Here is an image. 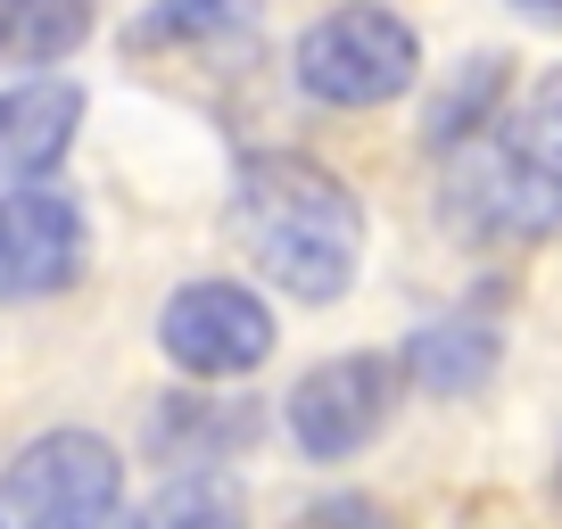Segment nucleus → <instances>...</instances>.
I'll return each instance as SVG.
<instances>
[{
  "instance_id": "f257e3e1",
  "label": "nucleus",
  "mask_w": 562,
  "mask_h": 529,
  "mask_svg": "<svg viewBox=\"0 0 562 529\" xmlns=\"http://www.w3.org/2000/svg\"><path fill=\"white\" fill-rule=\"evenodd\" d=\"M232 232H240L248 264H257L273 290L306 306L348 299L356 264H364V207L356 191L315 158H290V149H265L240 166L232 182Z\"/></svg>"
},
{
  "instance_id": "f03ea898",
  "label": "nucleus",
  "mask_w": 562,
  "mask_h": 529,
  "mask_svg": "<svg viewBox=\"0 0 562 529\" xmlns=\"http://www.w3.org/2000/svg\"><path fill=\"white\" fill-rule=\"evenodd\" d=\"M414 75H422V42L381 0H348L299 34V83L323 108H381L414 91Z\"/></svg>"
},
{
  "instance_id": "7ed1b4c3",
  "label": "nucleus",
  "mask_w": 562,
  "mask_h": 529,
  "mask_svg": "<svg viewBox=\"0 0 562 529\" xmlns=\"http://www.w3.org/2000/svg\"><path fill=\"white\" fill-rule=\"evenodd\" d=\"M397 372L405 364H389V356H331V364H315L290 389V439H299V455H315V463L364 455L389 430Z\"/></svg>"
},
{
  "instance_id": "20e7f679",
  "label": "nucleus",
  "mask_w": 562,
  "mask_h": 529,
  "mask_svg": "<svg viewBox=\"0 0 562 529\" xmlns=\"http://www.w3.org/2000/svg\"><path fill=\"white\" fill-rule=\"evenodd\" d=\"M158 348L191 381H240V372H257L273 356V315L240 282H182L158 315Z\"/></svg>"
},
{
  "instance_id": "39448f33",
  "label": "nucleus",
  "mask_w": 562,
  "mask_h": 529,
  "mask_svg": "<svg viewBox=\"0 0 562 529\" xmlns=\"http://www.w3.org/2000/svg\"><path fill=\"white\" fill-rule=\"evenodd\" d=\"M447 224L463 240H488V248H521L562 232V182L546 166H529L521 149H472L447 182Z\"/></svg>"
},
{
  "instance_id": "423d86ee",
  "label": "nucleus",
  "mask_w": 562,
  "mask_h": 529,
  "mask_svg": "<svg viewBox=\"0 0 562 529\" xmlns=\"http://www.w3.org/2000/svg\"><path fill=\"white\" fill-rule=\"evenodd\" d=\"M83 248H91V232L67 191H50V182L9 191L0 199V306L67 290L83 273Z\"/></svg>"
},
{
  "instance_id": "0eeeda50",
  "label": "nucleus",
  "mask_w": 562,
  "mask_h": 529,
  "mask_svg": "<svg viewBox=\"0 0 562 529\" xmlns=\"http://www.w3.org/2000/svg\"><path fill=\"white\" fill-rule=\"evenodd\" d=\"M116 447L91 439V430H50V439H34L18 463H9V480H0V513L9 521H25V513L42 505H67V496H116Z\"/></svg>"
},
{
  "instance_id": "6e6552de",
  "label": "nucleus",
  "mask_w": 562,
  "mask_h": 529,
  "mask_svg": "<svg viewBox=\"0 0 562 529\" xmlns=\"http://www.w3.org/2000/svg\"><path fill=\"white\" fill-rule=\"evenodd\" d=\"M75 124H83V91L75 83H18L0 91V175H50L58 158H67Z\"/></svg>"
},
{
  "instance_id": "1a4fd4ad",
  "label": "nucleus",
  "mask_w": 562,
  "mask_h": 529,
  "mask_svg": "<svg viewBox=\"0 0 562 529\" xmlns=\"http://www.w3.org/2000/svg\"><path fill=\"white\" fill-rule=\"evenodd\" d=\"M496 356H505V339H496L488 315H439V323H422V331L405 339V372H414L430 397H472L496 372Z\"/></svg>"
},
{
  "instance_id": "9d476101",
  "label": "nucleus",
  "mask_w": 562,
  "mask_h": 529,
  "mask_svg": "<svg viewBox=\"0 0 562 529\" xmlns=\"http://www.w3.org/2000/svg\"><path fill=\"white\" fill-rule=\"evenodd\" d=\"M83 34L91 0H0V67H58Z\"/></svg>"
},
{
  "instance_id": "9b49d317",
  "label": "nucleus",
  "mask_w": 562,
  "mask_h": 529,
  "mask_svg": "<svg viewBox=\"0 0 562 529\" xmlns=\"http://www.w3.org/2000/svg\"><path fill=\"white\" fill-rule=\"evenodd\" d=\"M257 18V0H158L149 18L133 25V50H191V42H215V34H240V25Z\"/></svg>"
},
{
  "instance_id": "f8f14e48",
  "label": "nucleus",
  "mask_w": 562,
  "mask_h": 529,
  "mask_svg": "<svg viewBox=\"0 0 562 529\" xmlns=\"http://www.w3.org/2000/svg\"><path fill=\"white\" fill-rule=\"evenodd\" d=\"M140 529H240V488L224 472H175L158 505L140 513Z\"/></svg>"
},
{
  "instance_id": "ddd939ff",
  "label": "nucleus",
  "mask_w": 562,
  "mask_h": 529,
  "mask_svg": "<svg viewBox=\"0 0 562 529\" xmlns=\"http://www.w3.org/2000/svg\"><path fill=\"white\" fill-rule=\"evenodd\" d=\"M505 142L521 149L529 166H546V175L562 182V67H546L538 83L521 91V108H513V124H505Z\"/></svg>"
},
{
  "instance_id": "4468645a",
  "label": "nucleus",
  "mask_w": 562,
  "mask_h": 529,
  "mask_svg": "<svg viewBox=\"0 0 562 529\" xmlns=\"http://www.w3.org/2000/svg\"><path fill=\"white\" fill-rule=\"evenodd\" d=\"M496 91H505V58H496V50H480L472 67H463V83H456V91H439V108H430V142H439V149L472 142V133H480V116L496 108Z\"/></svg>"
},
{
  "instance_id": "2eb2a0df",
  "label": "nucleus",
  "mask_w": 562,
  "mask_h": 529,
  "mask_svg": "<svg viewBox=\"0 0 562 529\" xmlns=\"http://www.w3.org/2000/svg\"><path fill=\"white\" fill-rule=\"evenodd\" d=\"M25 529H140V521L124 513V488H116V496H67V505H42V513H25Z\"/></svg>"
},
{
  "instance_id": "dca6fc26",
  "label": "nucleus",
  "mask_w": 562,
  "mask_h": 529,
  "mask_svg": "<svg viewBox=\"0 0 562 529\" xmlns=\"http://www.w3.org/2000/svg\"><path fill=\"white\" fill-rule=\"evenodd\" d=\"M306 529H397V521H389L381 505H364V496H331V505H323Z\"/></svg>"
},
{
  "instance_id": "f3484780",
  "label": "nucleus",
  "mask_w": 562,
  "mask_h": 529,
  "mask_svg": "<svg viewBox=\"0 0 562 529\" xmlns=\"http://www.w3.org/2000/svg\"><path fill=\"white\" fill-rule=\"evenodd\" d=\"M513 9H538V18H562V0H513Z\"/></svg>"
},
{
  "instance_id": "a211bd4d",
  "label": "nucleus",
  "mask_w": 562,
  "mask_h": 529,
  "mask_svg": "<svg viewBox=\"0 0 562 529\" xmlns=\"http://www.w3.org/2000/svg\"><path fill=\"white\" fill-rule=\"evenodd\" d=\"M554 488H562V472H554Z\"/></svg>"
}]
</instances>
